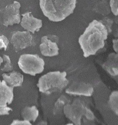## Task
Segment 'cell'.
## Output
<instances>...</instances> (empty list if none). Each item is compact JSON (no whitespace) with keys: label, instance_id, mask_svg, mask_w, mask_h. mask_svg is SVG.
I'll return each mask as SVG.
<instances>
[{"label":"cell","instance_id":"cell-23","mask_svg":"<svg viewBox=\"0 0 118 125\" xmlns=\"http://www.w3.org/2000/svg\"><path fill=\"white\" fill-rule=\"evenodd\" d=\"M12 111V108L7 106H0V116L9 115L10 114V112Z\"/></svg>","mask_w":118,"mask_h":125},{"label":"cell","instance_id":"cell-15","mask_svg":"<svg viewBox=\"0 0 118 125\" xmlns=\"http://www.w3.org/2000/svg\"><path fill=\"white\" fill-rule=\"evenodd\" d=\"M71 102V99L66 95H62L60 97L56 102L54 103L53 109V114L54 115H59L63 113L64 106L68 103Z\"/></svg>","mask_w":118,"mask_h":125},{"label":"cell","instance_id":"cell-22","mask_svg":"<svg viewBox=\"0 0 118 125\" xmlns=\"http://www.w3.org/2000/svg\"><path fill=\"white\" fill-rule=\"evenodd\" d=\"M11 125H32V124L30 121L26 120H13L11 123Z\"/></svg>","mask_w":118,"mask_h":125},{"label":"cell","instance_id":"cell-5","mask_svg":"<svg viewBox=\"0 0 118 125\" xmlns=\"http://www.w3.org/2000/svg\"><path fill=\"white\" fill-rule=\"evenodd\" d=\"M45 64L44 60L37 54H22L18 61V66L22 72L32 76L42 73Z\"/></svg>","mask_w":118,"mask_h":125},{"label":"cell","instance_id":"cell-3","mask_svg":"<svg viewBox=\"0 0 118 125\" xmlns=\"http://www.w3.org/2000/svg\"><path fill=\"white\" fill-rule=\"evenodd\" d=\"M66 76L65 71L50 72L39 78L37 86L40 92L46 95L61 91L68 84Z\"/></svg>","mask_w":118,"mask_h":125},{"label":"cell","instance_id":"cell-9","mask_svg":"<svg viewBox=\"0 0 118 125\" xmlns=\"http://www.w3.org/2000/svg\"><path fill=\"white\" fill-rule=\"evenodd\" d=\"M66 93L71 95L90 97L94 92L92 86L84 82H75L66 90Z\"/></svg>","mask_w":118,"mask_h":125},{"label":"cell","instance_id":"cell-11","mask_svg":"<svg viewBox=\"0 0 118 125\" xmlns=\"http://www.w3.org/2000/svg\"><path fill=\"white\" fill-rule=\"evenodd\" d=\"M14 88L8 85L4 80H0V106L11 104L14 99Z\"/></svg>","mask_w":118,"mask_h":125},{"label":"cell","instance_id":"cell-12","mask_svg":"<svg viewBox=\"0 0 118 125\" xmlns=\"http://www.w3.org/2000/svg\"><path fill=\"white\" fill-rule=\"evenodd\" d=\"M103 68L112 76H118V53L112 52L103 64Z\"/></svg>","mask_w":118,"mask_h":125},{"label":"cell","instance_id":"cell-26","mask_svg":"<svg viewBox=\"0 0 118 125\" xmlns=\"http://www.w3.org/2000/svg\"><path fill=\"white\" fill-rule=\"evenodd\" d=\"M114 36L115 38H118V29H117L114 33Z\"/></svg>","mask_w":118,"mask_h":125},{"label":"cell","instance_id":"cell-28","mask_svg":"<svg viewBox=\"0 0 118 125\" xmlns=\"http://www.w3.org/2000/svg\"><path fill=\"white\" fill-rule=\"evenodd\" d=\"M39 125H47V123H46V122H40Z\"/></svg>","mask_w":118,"mask_h":125},{"label":"cell","instance_id":"cell-6","mask_svg":"<svg viewBox=\"0 0 118 125\" xmlns=\"http://www.w3.org/2000/svg\"><path fill=\"white\" fill-rule=\"evenodd\" d=\"M20 3L17 1H14L2 10V23L4 26L8 27L20 23Z\"/></svg>","mask_w":118,"mask_h":125},{"label":"cell","instance_id":"cell-17","mask_svg":"<svg viewBox=\"0 0 118 125\" xmlns=\"http://www.w3.org/2000/svg\"><path fill=\"white\" fill-rule=\"evenodd\" d=\"M108 104L114 114L118 115V91L112 92L109 97Z\"/></svg>","mask_w":118,"mask_h":125},{"label":"cell","instance_id":"cell-29","mask_svg":"<svg viewBox=\"0 0 118 125\" xmlns=\"http://www.w3.org/2000/svg\"><path fill=\"white\" fill-rule=\"evenodd\" d=\"M115 22H116V23L117 24H118V17L116 18V19H115Z\"/></svg>","mask_w":118,"mask_h":125},{"label":"cell","instance_id":"cell-14","mask_svg":"<svg viewBox=\"0 0 118 125\" xmlns=\"http://www.w3.org/2000/svg\"><path fill=\"white\" fill-rule=\"evenodd\" d=\"M21 115L24 120H27L30 122H34L39 116V112L38 108L35 105L31 107L26 106L22 110Z\"/></svg>","mask_w":118,"mask_h":125},{"label":"cell","instance_id":"cell-21","mask_svg":"<svg viewBox=\"0 0 118 125\" xmlns=\"http://www.w3.org/2000/svg\"><path fill=\"white\" fill-rule=\"evenodd\" d=\"M10 42V40L5 35H0V50L3 48L6 51L9 46Z\"/></svg>","mask_w":118,"mask_h":125},{"label":"cell","instance_id":"cell-7","mask_svg":"<svg viewBox=\"0 0 118 125\" xmlns=\"http://www.w3.org/2000/svg\"><path fill=\"white\" fill-rule=\"evenodd\" d=\"M10 42L16 52L35 45L33 37L28 31L14 32L11 35Z\"/></svg>","mask_w":118,"mask_h":125},{"label":"cell","instance_id":"cell-13","mask_svg":"<svg viewBox=\"0 0 118 125\" xmlns=\"http://www.w3.org/2000/svg\"><path fill=\"white\" fill-rule=\"evenodd\" d=\"M2 77L7 85L13 88L21 86L23 81L22 74L16 71H12L9 73H3Z\"/></svg>","mask_w":118,"mask_h":125},{"label":"cell","instance_id":"cell-24","mask_svg":"<svg viewBox=\"0 0 118 125\" xmlns=\"http://www.w3.org/2000/svg\"><path fill=\"white\" fill-rule=\"evenodd\" d=\"M47 37H48V38L51 40V41L54 42H55L57 43V44L59 42V38H58V37H57L56 35H46Z\"/></svg>","mask_w":118,"mask_h":125},{"label":"cell","instance_id":"cell-19","mask_svg":"<svg viewBox=\"0 0 118 125\" xmlns=\"http://www.w3.org/2000/svg\"><path fill=\"white\" fill-rule=\"evenodd\" d=\"M102 23L107 28L108 34L112 31V26L113 23V21L112 19L107 17H105L103 18L101 20L99 21Z\"/></svg>","mask_w":118,"mask_h":125},{"label":"cell","instance_id":"cell-8","mask_svg":"<svg viewBox=\"0 0 118 125\" xmlns=\"http://www.w3.org/2000/svg\"><path fill=\"white\" fill-rule=\"evenodd\" d=\"M20 24L23 28L30 32L34 34L39 31L42 26V21L34 17L31 12H27L22 14Z\"/></svg>","mask_w":118,"mask_h":125},{"label":"cell","instance_id":"cell-1","mask_svg":"<svg viewBox=\"0 0 118 125\" xmlns=\"http://www.w3.org/2000/svg\"><path fill=\"white\" fill-rule=\"evenodd\" d=\"M108 32L99 21L94 20L89 23L84 32L79 38L78 42L85 58L95 55L103 48L107 39Z\"/></svg>","mask_w":118,"mask_h":125},{"label":"cell","instance_id":"cell-20","mask_svg":"<svg viewBox=\"0 0 118 125\" xmlns=\"http://www.w3.org/2000/svg\"><path fill=\"white\" fill-rule=\"evenodd\" d=\"M111 11L115 16H118V0H110Z\"/></svg>","mask_w":118,"mask_h":125},{"label":"cell","instance_id":"cell-18","mask_svg":"<svg viewBox=\"0 0 118 125\" xmlns=\"http://www.w3.org/2000/svg\"><path fill=\"white\" fill-rule=\"evenodd\" d=\"M2 58L3 62L0 67V70L4 72H9L13 71V67L9 56L3 55Z\"/></svg>","mask_w":118,"mask_h":125},{"label":"cell","instance_id":"cell-16","mask_svg":"<svg viewBox=\"0 0 118 125\" xmlns=\"http://www.w3.org/2000/svg\"><path fill=\"white\" fill-rule=\"evenodd\" d=\"M93 10L96 13L102 15L103 16H106L109 15L111 11L110 5L105 0L97 2L93 7Z\"/></svg>","mask_w":118,"mask_h":125},{"label":"cell","instance_id":"cell-2","mask_svg":"<svg viewBox=\"0 0 118 125\" xmlns=\"http://www.w3.org/2000/svg\"><path fill=\"white\" fill-rule=\"evenodd\" d=\"M77 0H39L45 17L54 22H61L73 13Z\"/></svg>","mask_w":118,"mask_h":125},{"label":"cell","instance_id":"cell-4","mask_svg":"<svg viewBox=\"0 0 118 125\" xmlns=\"http://www.w3.org/2000/svg\"><path fill=\"white\" fill-rule=\"evenodd\" d=\"M63 114L76 125H81V119L84 116L90 120L95 119L93 113L80 99H75L67 104L64 107Z\"/></svg>","mask_w":118,"mask_h":125},{"label":"cell","instance_id":"cell-10","mask_svg":"<svg viewBox=\"0 0 118 125\" xmlns=\"http://www.w3.org/2000/svg\"><path fill=\"white\" fill-rule=\"evenodd\" d=\"M39 49L41 54L44 56L54 57L59 53L58 44L49 40L47 36L41 38Z\"/></svg>","mask_w":118,"mask_h":125},{"label":"cell","instance_id":"cell-25","mask_svg":"<svg viewBox=\"0 0 118 125\" xmlns=\"http://www.w3.org/2000/svg\"><path fill=\"white\" fill-rule=\"evenodd\" d=\"M113 43V48L114 51L118 53V38L117 39H114L112 40Z\"/></svg>","mask_w":118,"mask_h":125},{"label":"cell","instance_id":"cell-27","mask_svg":"<svg viewBox=\"0 0 118 125\" xmlns=\"http://www.w3.org/2000/svg\"><path fill=\"white\" fill-rule=\"evenodd\" d=\"M2 62H3V58H2V57L0 56V67L1 65V63H2Z\"/></svg>","mask_w":118,"mask_h":125}]
</instances>
